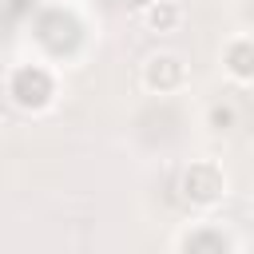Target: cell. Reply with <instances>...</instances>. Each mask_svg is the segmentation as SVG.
<instances>
[{
    "mask_svg": "<svg viewBox=\"0 0 254 254\" xmlns=\"http://www.w3.org/2000/svg\"><path fill=\"white\" fill-rule=\"evenodd\" d=\"M179 246H190V250H198V246H214V250H222V246H230L218 230H210V234H187Z\"/></svg>",
    "mask_w": 254,
    "mask_h": 254,
    "instance_id": "5b68a950",
    "label": "cell"
},
{
    "mask_svg": "<svg viewBox=\"0 0 254 254\" xmlns=\"http://www.w3.org/2000/svg\"><path fill=\"white\" fill-rule=\"evenodd\" d=\"M179 190L190 206H210L226 194V175L214 167V163H190L179 179Z\"/></svg>",
    "mask_w": 254,
    "mask_h": 254,
    "instance_id": "6da1fadb",
    "label": "cell"
},
{
    "mask_svg": "<svg viewBox=\"0 0 254 254\" xmlns=\"http://www.w3.org/2000/svg\"><path fill=\"white\" fill-rule=\"evenodd\" d=\"M139 12H143V24H147L151 32H175L179 20H183V8L171 4V0H151V4L139 8Z\"/></svg>",
    "mask_w": 254,
    "mask_h": 254,
    "instance_id": "3957f363",
    "label": "cell"
},
{
    "mask_svg": "<svg viewBox=\"0 0 254 254\" xmlns=\"http://www.w3.org/2000/svg\"><path fill=\"white\" fill-rule=\"evenodd\" d=\"M183 83H187V64L175 52L147 56V64H143V87H151V91H175Z\"/></svg>",
    "mask_w": 254,
    "mask_h": 254,
    "instance_id": "7a4b0ae2",
    "label": "cell"
},
{
    "mask_svg": "<svg viewBox=\"0 0 254 254\" xmlns=\"http://www.w3.org/2000/svg\"><path fill=\"white\" fill-rule=\"evenodd\" d=\"M234 127V107H210V131H230Z\"/></svg>",
    "mask_w": 254,
    "mask_h": 254,
    "instance_id": "8992f818",
    "label": "cell"
},
{
    "mask_svg": "<svg viewBox=\"0 0 254 254\" xmlns=\"http://www.w3.org/2000/svg\"><path fill=\"white\" fill-rule=\"evenodd\" d=\"M123 4H131V8H147L151 0H123Z\"/></svg>",
    "mask_w": 254,
    "mask_h": 254,
    "instance_id": "52a82bcc",
    "label": "cell"
},
{
    "mask_svg": "<svg viewBox=\"0 0 254 254\" xmlns=\"http://www.w3.org/2000/svg\"><path fill=\"white\" fill-rule=\"evenodd\" d=\"M226 52H230V64H226V67H230V75H234L238 83H246V79H250V40H246V36H238V40H230V48H226Z\"/></svg>",
    "mask_w": 254,
    "mask_h": 254,
    "instance_id": "277c9868",
    "label": "cell"
}]
</instances>
